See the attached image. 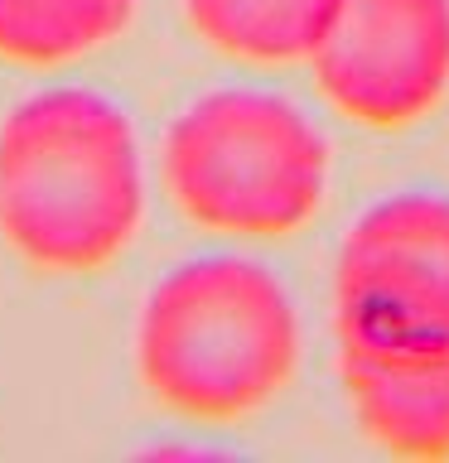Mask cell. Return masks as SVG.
Returning a JSON list of instances; mask_svg holds the SVG:
<instances>
[{
	"label": "cell",
	"mask_w": 449,
	"mask_h": 463,
	"mask_svg": "<svg viewBox=\"0 0 449 463\" xmlns=\"http://www.w3.org/2000/svg\"><path fill=\"white\" fill-rule=\"evenodd\" d=\"M333 5L339 0H184L198 34L246 63L310 58Z\"/></svg>",
	"instance_id": "7"
},
{
	"label": "cell",
	"mask_w": 449,
	"mask_h": 463,
	"mask_svg": "<svg viewBox=\"0 0 449 463\" xmlns=\"http://www.w3.org/2000/svg\"><path fill=\"white\" fill-rule=\"evenodd\" d=\"M339 353L372 362L449 357V203L382 198L353 222L333 275Z\"/></svg>",
	"instance_id": "4"
},
{
	"label": "cell",
	"mask_w": 449,
	"mask_h": 463,
	"mask_svg": "<svg viewBox=\"0 0 449 463\" xmlns=\"http://www.w3.org/2000/svg\"><path fill=\"white\" fill-rule=\"evenodd\" d=\"M343 357V386L358 425L396 458H449V357L372 362Z\"/></svg>",
	"instance_id": "6"
},
{
	"label": "cell",
	"mask_w": 449,
	"mask_h": 463,
	"mask_svg": "<svg viewBox=\"0 0 449 463\" xmlns=\"http://www.w3.org/2000/svg\"><path fill=\"white\" fill-rule=\"evenodd\" d=\"M145 208L126 111L82 87L20 101L0 126V232L43 270H97L130 241Z\"/></svg>",
	"instance_id": "1"
},
{
	"label": "cell",
	"mask_w": 449,
	"mask_h": 463,
	"mask_svg": "<svg viewBox=\"0 0 449 463\" xmlns=\"http://www.w3.org/2000/svg\"><path fill=\"white\" fill-rule=\"evenodd\" d=\"M310 68L348 121L411 126L449 87V0H339Z\"/></svg>",
	"instance_id": "5"
},
{
	"label": "cell",
	"mask_w": 449,
	"mask_h": 463,
	"mask_svg": "<svg viewBox=\"0 0 449 463\" xmlns=\"http://www.w3.org/2000/svg\"><path fill=\"white\" fill-rule=\"evenodd\" d=\"M136 0H0V53L20 63H68L116 39Z\"/></svg>",
	"instance_id": "8"
},
{
	"label": "cell",
	"mask_w": 449,
	"mask_h": 463,
	"mask_svg": "<svg viewBox=\"0 0 449 463\" xmlns=\"http://www.w3.org/2000/svg\"><path fill=\"white\" fill-rule=\"evenodd\" d=\"M165 179L198 227L223 237H290L329 184L314 121L271 92H213L165 136Z\"/></svg>",
	"instance_id": "3"
},
{
	"label": "cell",
	"mask_w": 449,
	"mask_h": 463,
	"mask_svg": "<svg viewBox=\"0 0 449 463\" xmlns=\"http://www.w3.org/2000/svg\"><path fill=\"white\" fill-rule=\"evenodd\" d=\"M136 353L145 386L169 411L227 425L295 376L300 318L266 266L203 256L150 289Z\"/></svg>",
	"instance_id": "2"
}]
</instances>
